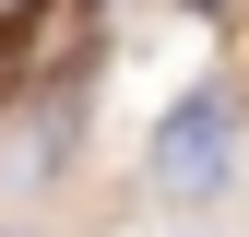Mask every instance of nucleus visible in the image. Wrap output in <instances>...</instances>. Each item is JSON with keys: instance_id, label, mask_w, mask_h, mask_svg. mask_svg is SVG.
Returning a JSON list of instances; mask_svg holds the SVG:
<instances>
[{"instance_id": "nucleus-3", "label": "nucleus", "mask_w": 249, "mask_h": 237, "mask_svg": "<svg viewBox=\"0 0 249 237\" xmlns=\"http://www.w3.org/2000/svg\"><path fill=\"white\" fill-rule=\"evenodd\" d=\"M190 12H226V0H190Z\"/></svg>"}, {"instance_id": "nucleus-1", "label": "nucleus", "mask_w": 249, "mask_h": 237, "mask_svg": "<svg viewBox=\"0 0 249 237\" xmlns=\"http://www.w3.org/2000/svg\"><path fill=\"white\" fill-rule=\"evenodd\" d=\"M226 142H237V95H226V83L178 95V107H166V131H154V190H166V202L226 190Z\"/></svg>"}, {"instance_id": "nucleus-2", "label": "nucleus", "mask_w": 249, "mask_h": 237, "mask_svg": "<svg viewBox=\"0 0 249 237\" xmlns=\"http://www.w3.org/2000/svg\"><path fill=\"white\" fill-rule=\"evenodd\" d=\"M24 12H36V0H0V24H24Z\"/></svg>"}]
</instances>
